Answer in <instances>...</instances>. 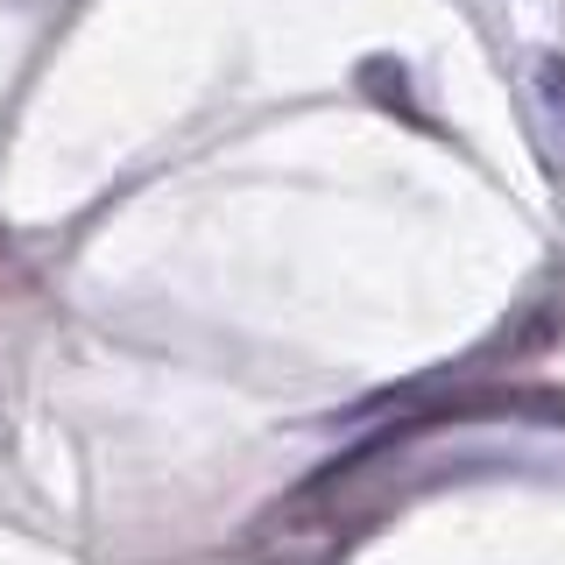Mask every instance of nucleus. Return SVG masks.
<instances>
[{
    "instance_id": "1",
    "label": "nucleus",
    "mask_w": 565,
    "mask_h": 565,
    "mask_svg": "<svg viewBox=\"0 0 565 565\" xmlns=\"http://www.w3.org/2000/svg\"><path fill=\"white\" fill-rule=\"evenodd\" d=\"M530 85H537V106L552 114V128L565 135V57L558 50H537V57H530Z\"/></svg>"
}]
</instances>
